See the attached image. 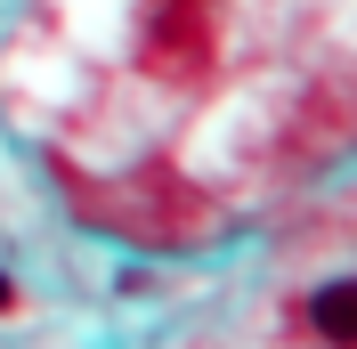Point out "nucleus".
I'll return each mask as SVG.
<instances>
[{"label":"nucleus","mask_w":357,"mask_h":349,"mask_svg":"<svg viewBox=\"0 0 357 349\" xmlns=\"http://www.w3.org/2000/svg\"><path fill=\"white\" fill-rule=\"evenodd\" d=\"M309 317H317V333L333 349H357V284H325L309 301Z\"/></svg>","instance_id":"nucleus-1"},{"label":"nucleus","mask_w":357,"mask_h":349,"mask_svg":"<svg viewBox=\"0 0 357 349\" xmlns=\"http://www.w3.org/2000/svg\"><path fill=\"white\" fill-rule=\"evenodd\" d=\"M8 301H17V284H8V276H0V309H8Z\"/></svg>","instance_id":"nucleus-2"}]
</instances>
